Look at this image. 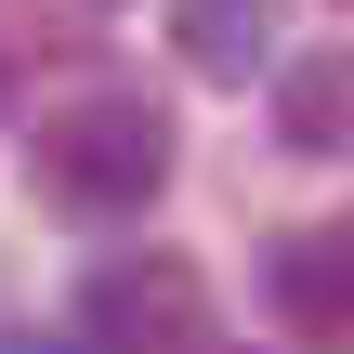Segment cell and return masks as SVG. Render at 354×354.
<instances>
[{
  "mask_svg": "<svg viewBox=\"0 0 354 354\" xmlns=\"http://www.w3.org/2000/svg\"><path fill=\"white\" fill-rule=\"evenodd\" d=\"M263 302H276V328H302V342H354V236H276L263 250Z\"/></svg>",
  "mask_w": 354,
  "mask_h": 354,
  "instance_id": "3",
  "label": "cell"
},
{
  "mask_svg": "<svg viewBox=\"0 0 354 354\" xmlns=\"http://www.w3.org/2000/svg\"><path fill=\"white\" fill-rule=\"evenodd\" d=\"M79 328L92 342H210V289H197V263L145 250V263H105L79 289Z\"/></svg>",
  "mask_w": 354,
  "mask_h": 354,
  "instance_id": "2",
  "label": "cell"
},
{
  "mask_svg": "<svg viewBox=\"0 0 354 354\" xmlns=\"http://www.w3.org/2000/svg\"><path fill=\"white\" fill-rule=\"evenodd\" d=\"M276 145L289 158H354V53L276 66Z\"/></svg>",
  "mask_w": 354,
  "mask_h": 354,
  "instance_id": "5",
  "label": "cell"
},
{
  "mask_svg": "<svg viewBox=\"0 0 354 354\" xmlns=\"http://www.w3.org/2000/svg\"><path fill=\"white\" fill-rule=\"evenodd\" d=\"M276 26H289V0H171V39H184L197 79H263Z\"/></svg>",
  "mask_w": 354,
  "mask_h": 354,
  "instance_id": "4",
  "label": "cell"
},
{
  "mask_svg": "<svg viewBox=\"0 0 354 354\" xmlns=\"http://www.w3.org/2000/svg\"><path fill=\"white\" fill-rule=\"evenodd\" d=\"M342 13H354V0H342Z\"/></svg>",
  "mask_w": 354,
  "mask_h": 354,
  "instance_id": "6",
  "label": "cell"
},
{
  "mask_svg": "<svg viewBox=\"0 0 354 354\" xmlns=\"http://www.w3.org/2000/svg\"><path fill=\"white\" fill-rule=\"evenodd\" d=\"M39 197L79 210V223H118L171 184V105L158 92H79L66 118H39Z\"/></svg>",
  "mask_w": 354,
  "mask_h": 354,
  "instance_id": "1",
  "label": "cell"
}]
</instances>
